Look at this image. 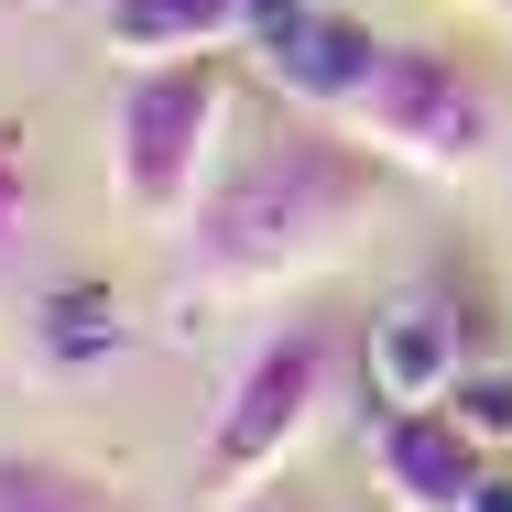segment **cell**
Returning a JSON list of instances; mask_svg holds the SVG:
<instances>
[{
  "instance_id": "5",
  "label": "cell",
  "mask_w": 512,
  "mask_h": 512,
  "mask_svg": "<svg viewBox=\"0 0 512 512\" xmlns=\"http://www.w3.org/2000/svg\"><path fill=\"white\" fill-rule=\"evenodd\" d=\"M251 55H262V77L284 88V109H338L360 99V77L382 66V33L360 22V11H327V0H262V22H251Z\"/></svg>"
},
{
  "instance_id": "10",
  "label": "cell",
  "mask_w": 512,
  "mask_h": 512,
  "mask_svg": "<svg viewBox=\"0 0 512 512\" xmlns=\"http://www.w3.org/2000/svg\"><path fill=\"white\" fill-rule=\"evenodd\" d=\"M447 414L480 436V447H512V360H469L447 382Z\"/></svg>"
},
{
  "instance_id": "2",
  "label": "cell",
  "mask_w": 512,
  "mask_h": 512,
  "mask_svg": "<svg viewBox=\"0 0 512 512\" xmlns=\"http://www.w3.org/2000/svg\"><path fill=\"white\" fill-rule=\"evenodd\" d=\"M393 175H425V186H458L502 153V77L491 55L447 44V33H404L382 44V66L360 77V99L338 109Z\"/></svg>"
},
{
  "instance_id": "11",
  "label": "cell",
  "mask_w": 512,
  "mask_h": 512,
  "mask_svg": "<svg viewBox=\"0 0 512 512\" xmlns=\"http://www.w3.org/2000/svg\"><path fill=\"white\" fill-rule=\"evenodd\" d=\"M22 229H33V142L22 120H0V262L22 251Z\"/></svg>"
},
{
  "instance_id": "3",
  "label": "cell",
  "mask_w": 512,
  "mask_h": 512,
  "mask_svg": "<svg viewBox=\"0 0 512 512\" xmlns=\"http://www.w3.org/2000/svg\"><path fill=\"white\" fill-rule=\"evenodd\" d=\"M218 142H229V55H164V66H131L120 109H109V175L120 207L142 229H186L218 175Z\"/></svg>"
},
{
  "instance_id": "9",
  "label": "cell",
  "mask_w": 512,
  "mask_h": 512,
  "mask_svg": "<svg viewBox=\"0 0 512 512\" xmlns=\"http://www.w3.org/2000/svg\"><path fill=\"white\" fill-rule=\"evenodd\" d=\"M0 512H131V502H120V480H99L88 458L0 447Z\"/></svg>"
},
{
  "instance_id": "13",
  "label": "cell",
  "mask_w": 512,
  "mask_h": 512,
  "mask_svg": "<svg viewBox=\"0 0 512 512\" xmlns=\"http://www.w3.org/2000/svg\"><path fill=\"white\" fill-rule=\"evenodd\" d=\"M469 512H512V469H491V480H480V502Z\"/></svg>"
},
{
  "instance_id": "12",
  "label": "cell",
  "mask_w": 512,
  "mask_h": 512,
  "mask_svg": "<svg viewBox=\"0 0 512 512\" xmlns=\"http://www.w3.org/2000/svg\"><path fill=\"white\" fill-rule=\"evenodd\" d=\"M218 512H316L306 491H284V480H262V491H240V502H218Z\"/></svg>"
},
{
  "instance_id": "1",
  "label": "cell",
  "mask_w": 512,
  "mask_h": 512,
  "mask_svg": "<svg viewBox=\"0 0 512 512\" xmlns=\"http://www.w3.org/2000/svg\"><path fill=\"white\" fill-rule=\"evenodd\" d=\"M382 197H393V164H382L349 120L284 109L251 153H229V164L207 175L197 218L175 229V240H186V295H207V306L284 295V284L327 273V262L382 218Z\"/></svg>"
},
{
  "instance_id": "7",
  "label": "cell",
  "mask_w": 512,
  "mask_h": 512,
  "mask_svg": "<svg viewBox=\"0 0 512 512\" xmlns=\"http://www.w3.org/2000/svg\"><path fill=\"white\" fill-rule=\"evenodd\" d=\"M251 22H262V0H109V11H99L109 55H131V66L229 55V44H251Z\"/></svg>"
},
{
  "instance_id": "8",
  "label": "cell",
  "mask_w": 512,
  "mask_h": 512,
  "mask_svg": "<svg viewBox=\"0 0 512 512\" xmlns=\"http://www.w3.org/2000/svg\"><path fill=\"white\" fill-rule=\"evenodd\" d=\"M458 371H469V349H458V327L436 306H393L371 327V393H382V414L393 404H447Z\"/></svg>"
},
{
  "instance_id": "14",
  "label": "cell",
  "mask_w": 512,
  "mask_h": 512,
  "mask_svg": "<svg viewBox=\"0 0 512 512\" xmlns=\"http://www.w3.org/2000/svg\"><path fill=\"white\" fill-rule=\"evenodd\" d=\"M458 11H491V22H512V0H458Z\"/></svg>"
},
{
  "instance_id": "6",
  "label": "cell",
  "mask_w": 512,
  "mask_h": 512,
  "mask_svg": "<svg viewBox=\"0 0 512 512\" xmlns=\"http://www.w3.org/2000/svg\"><path fill=\"white\" fill-rule=\"evenodd\" d=\"M371 458H382L393 512H469L480 480H491V447H480L447 404H393L371 425Z\"/></svg>"
},
{
  "instance_id": "4",
  "label": "cell",
  "mask_w": 512,
  "mask_h": 512,
  "mask_svg": "<svg viewBox=\"0 0 512 512\" xmlns=\"http://www.w3.org/2000/svg\"><path fill=\"white\" fill-rule=\"evenodd\" d=\"M327 393H338V327H327V316H284V327L240 360L229 404H218V425H207L197 502H240V491L284 480V458L306 447V425L327 414Z\"/></svg>"
}]
</instances>
